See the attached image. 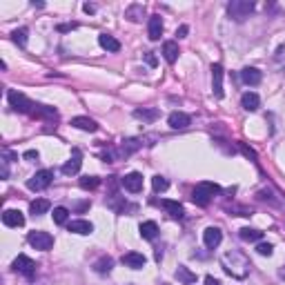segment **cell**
Listing matches in <instances>:
<instances>
[{
  "label": "cell",
  "mask_w": 285,
  "mask_h": 285,
  "mask_svg": "<svg viewBox=\"0 0 285 285\" xmlns=\"http://www.w3.org/2000/svg\"><path fill=\"white\" fill-rule=\"evenodd\" d=\"M221 265H223V270L232 276V279H238V281L247 279L249 270H252V263H249V258L245 256L243 252H238V249H230V252L223 254V256H221Z\"/></svg>",
  "instance_id": "1"
},
{
  "label": "cell",
  "mask_w": 285,
  "mask_h": 285,
  "mask_svg": "<svg viewBox=\"0 0 285 285\" xmlns=\"http://www.w3.org/2000/svg\"><path fill=\"white\" fill-rule=\"evenodd\" d=\"M216 194H221V187L216 185V183H198V185L194 187V191H191V200H194L196 205H200V207H205V205H209V200L214 198Z\"/></svg>",
  "instance_id": "2"
},
{
  "label": "cell",
  "mask_w": 285,
  "mask_h": 285,
  "mask_svg": "<svg viewBox=\"0 0 285 285\" xmlns=\"http://www.w3.org/2000/svg\"><path fill=\"white\" fill-rule=\"evenodd\" d=\"M252 11H254L252 0H232V2L227 4V13H230V18L236 22H243L245 18H249Z\"/></svg>",
  "instance_id": "3"
},
{
  "label": "cell",
  "mask_w": 285,
  "mask_h": 285,
  "mask_svg": "<svg viewBox=\"0 0 285 285\" xmlns=\"http://www.w3.org/2000/svg\"><path fill=\"white\" fill-rule=\"evenodd\" d=\"M7 98H9V107H11L13 111H20V114H31L36 107V102H31L25 94L16 92V89H11V92L7 94Z\"/></svg>",
  "instance_id": "4"
},
{
  "label": "cell",
  "mask_w": 285,
  "mask_h": 285,
  "mask_svg": "<svg viewBox=\"0 0 285 285\" xmlns=\"http://www.w3.org/2000/svg\"><path fill=\"white\" fill-rule=\"evenodd\" d=\"M27 243H29L34 249H43V252H47V249L53 247V236L49 234V232L34 230V232H29V236H27Z\"/></svg>",
  "instance_id": "5"
},
{
  "label": "cell",
  "mask_w": 285,
  "mask_h": 285,
  "mask_svg": "<svg viewBox=\"0 0 285 285\" xmlns=\"http://www.w3.org/2000/svg\"><path fill=\"white\" fill-rule=\"evenodd\" d=\"M51 181H53L51 169H40V172H36L34 176L27 181V187H29L31 191H43V190H47V187L51 185Z\"/></svg>",
  "instance_id": "6"
},
{
  "label": "cell",
  "mask_w": 285,
  "mask_h": 285,
  "mask_svg": "<svg viewBox=\"0 0 285 285\" xmlns=\"http://www.w3.org/2000/svg\"><path fill=\"white\" fill-rule=\"evenodd\" d=\"M13 270L20 272L22 276H27V279H34L36 274V263L31 261L29 256H25V254H20V256L13 261Z\"/></svg>",
  "instance_id": "7"
},
{
  "label": "cell",
  "mask_w": 285,
  "mask_h": 285,
  "mask_svg": "<svg viewBox=\"0 0 285 285\" xmlns=\"http://www.w3.org/2000/svg\"><path fill=\"white\" fill-rule=\"evenodd\" d=\"M221 240H223V232H221V227L209 225L207 230L203 232V243H205V247H207V249L218 247V245H221Z\"/></svg>",
  "instance_id": "8"
},
{
  "label": "cell",
  "mask_w": 285,
  "mask_h": 285,
  "mask_svg": "<svg viewBox=\"0 0 285 285\" xmlns=\"http://www.w3.org/2000/svg\"><path fill=\"white\" fill-rule=\"evenodd\" d=\"M120 185L127 191H132V194H138V191L142 190V176L138 172H129L127 176L120 178Z\"/></svg>",
  "instance_id": "9"
},
{
  "label": "cell",
  "mask_w": 285,
  "mask_h": 285,
  "mask_svg": "<svg viewBox=\"0 0 285 285\" xmlns=\"http://www.w3.org/2000/svg\"><path fill=\"white\" fill-rule=\"evenodd\" d=\"M223 65L221 62H214L212 65V92L216 98H223Z\"/></svg>",
  "instance_id": "10"
},
{
  "label": "cell",
  "mask_w": 285,
  "mask_h": 285,
  "mask_svg": "<svg viewBox=\"0 0 285 285\" xmlns=\"http://www.w3.org/2000/svg\"><path fill=\"white\" fill-rule=\"evenodd\" d=\"M80 165H83V154H80V149H74L71 151V158L62 165V174L65 176H74V174L80 172Z\"/></svg>",
  "instance_id": "11"
},
{
  "label": "cell",
  "mask_w": 285,
  "mask_h": 285,
  "mask_svg": "<svg viewBox=\"0 0 285 285\" xmlns=\"http://www.w3.org/2000/svg\"><path fill=\"white\" fill-rule=\"evenodd\" d=\"M167 125L172 129H187L191 125V118L185 111H172V114L167 116Z\"/></svg>",
  "instance_id": "12"
},
{
  "label": "cell",
  "mask_w": 285,
  "mask_h": 285,
  "mask_svg": "<svg viewBox=\"0 0 285 285\" xmlns=\"http://www.w3.org/2000/svg\"><path fill=\"white\" fill-rule=\"evenodd\" d=\"M2 223L7 227H22L25 225V216L20 209H4L2 212Z\"/></svg>",
  "instance_id": "13"
},
{
  "label": "cell",
  "mask_w": 285,
  "mask_h": 285,
  "mask_svg": "<svg viewBox=\"0 0 285 285\" xmlns=\"http://www.w3.org/2000/svg\"><path fill=\"white\" fill-rule=\"evenodd\" d=\"M123 265H127V267H132V270H142L145 267V263H147V258L142 256L141 252H127V254H123Z\"/></svg>",
  "instance_id": "14"
},
{
  "label": "cell",
  "mask_w": 285,
  "mask_h": 285,
  "mask_svg": "<svg viewBox=\"0 0 285 285\" xmlns=\"http://www.w3.org/2000/svg\"><path fill=\"white\" fill-rule=\"evenodd\" d=\"M147 36H149V40H160V36H163V20H160L158 13L149 16V22H147Z\"/></svg>",
  "instance_id": "15"
},
{
  "label": "cell",
  "mask_w": 285,
  "mask_h": 285,
  "mask_svg": "<svg viewBox=\"0 0 285 285\" xmlns=\"http://www.w3.org/2000/svg\"><path fill=\"white\" fill-rule=\"evenodd\" d=\"M263 74L256 69V67H243L240 69V80H243L245 85H249V87H256L258 83H261Z\"/></svg>",
  "instance_id": "16"
},
{
  "label": "cell",
  "mask_w": 285,
  "mask_h": 285,
  "mask_svg": "<svg viewBox=\"0 0 285 285\" xmlns=\"http://www.w3.org/2000/svg\"><path fill=\"white\" fill-rule=\"evenodd\" d=\"M71 125H74L76 129H83V132H89V134L98 132V123L92 118H87V116H74V118H71Z\"/></svg>",
  "instance_id": "17"
},
{
  "label": "cell",
  "mask_w": 285,
  "mask_h": 285,
  "mask_svg": "<svg viewBox=\"0 0 285 285\" xmlns=\"http://www.w3.org/2000/svg\"><path fill=\"white\" fill-rule=\"evenodd\" d=\"M31 116L34 118H45V120H58V111L53 109V107H49V105H38L36 102V107H34V111H31Z\"/></svg>",
  "instance_id": "18"
},
{
  "label": "cell",
  "mask_w": 285,
  "mask_h": 285,
  "mask_svg": "<svg viewBox=\"0 0 285 285\" xmlns=\"http://www.w3.org/2000/svg\"><path fill=\"white\" fill-rule=\"evenodd\" d=\"M67 230L74 232V234H80V236H87L94 232V225L89 221H83V218H78V221H71L69 225H67Z\"/></svg>",
  "instance_id": "19"
},
{
  "label": "cell",
  "mask_w": 285,
  "mask_h": 285,
  "mask_svg": "<svg viewBox=\"0 0 285 285\" xmlns=\"http://www.w3.org/2000/svg\"><path fill=\"white\" fill-rule=\"evenodd\" d=\"M160 205H163L165 212H167L172 218H178V221H181V218L185 216V209H183V205L178 203V200H160Z\"/></svg>",
  "instance_id": "20"
},
{
  "label": "cell",
  "mask_w": 285,
  "mask_h": 285,
  "mask_svg": "<svg viewBox=\"0 0 285 285\" xmlns=\"http://www.w3.org/2000/svg\"><path fill=\"white\" fill-rule=\"evenodd\" d=\"M240 105H243V109H247V111H256L258 107H261V98H258V94H254V92H245L243 98H240Z\"/></svg>",
  "instance_id": "21"
},
{
  "label": "cell",
  "mask_w": 285,
  "mask_h": 285,
  "mask_svg": "<svg viewBox=\"0 0 285 285\" xmlns=\"http://www.w3.org/2000/svg\"><path fill=\"white\" fill-rule=\"evenodd\" d=\"M142 147V142L138 141V138H127V141H123V145H120V149H118V156H132L134 151H138Z\"/></svg>",
  "instance_id": "22"
},
{
  "label": "cell",
  "mask_w": 285,
  "mask_h": 285,
  "mask_svg": "<svg viewBox=\"0 0 285 285\" xmlns=\"http://www.w3.org/2000/svg\"><path fill=\"white\" fill-rule=\"evenodd\" d=\"M98 45H100L102 49H107V51H111V53L120 51V43L114 38V36H109V34H100V36H98Z\"/></svg>",
  "instance_id": "23"
},
{
  "label": "cell",
  "mask_w": 285,
  "mask_h": 285,
  "mask_svg": "<svg viewBox=\"0 0 285 285\" xmlns=\"http://www.w3.org/2000/svg\"><path fill=\"white\" fill-rule=\"evenodd\" d=\"M178 53H181V49H178V45L174 43V40H167V43L163 45V56L169 65H174V62L178 60Z\"/></svg>",
  "instance_id": "24"
},
{
  "label": "cell",
  "mask_w": 285,
  "mask_h": 285,
  "mask_svg": "<svg viewBox=\"0 0 285 285\" xmlns=\"http://www.w3.org/2000/svg\"><path fill=\"white\" fill-rule=\"evenodd\" d=\"M138 232H141V236L145 240H154L156 236H158V225H156L154 221H145V223H141Z\"/></svg>",
  "instance_id": "25"
},
{
  "label": "cell",
  "mask_w": 285,
  "mask_h": 285,
  "mask_svg": "<svg viewBox=\"0 0 285 285\" xmlns=\"http://www.w3.org/2000/svg\"><path fill=\"white\" fill-rule=\"evenodd\" d=\"M142 16H145V7L142 4H129L127 9H125V18L127 20H132V22H141L142 20Z\"/></svg>",
  "instance_id": "26"
},
{
  "label": "cell",
  "mask_w": 285,
  "mask_h": 285,
  "mask_svg": "<svg viewBox=\"0 0 285 285\" xmlns=\"http://www.w3.org/2000/svg\"><path fill=\"white\" fill-rule=\"evenodd\" d=\"M49 207H51V203H49L47 198H36V200H31L29 212L34 214V216H40V214H47Z\"/></svg>",
  "instance_id": "27"
},
{
  "label": "cell",
  "mask_w": 285,
  "mask_h": 285,
  "mask_svg": "<svg viewBox=\"0 0 285 285\" xmlns=\"http://www.w3.org/2000/svg\"><path fill=\"white\" fill-rule=\"evenodd\" d=\"M238 236L243 240H247V243H256V240L263 238V232L254 230V227H243V230H238Z\"/></svg>",
  "instance_id": "28"
},
{
  "label": "cell",
  "mask_w": 285,
  "mask_h": 285,
  "mask_svg": "<svg viewBox=\"0 0 285 285\" xmlns=\"http://www.w3.org/2000/svg\"><path fill=\"white\" fill-rule=\"evenodd\" d=\"M176 279H178V283H183V285H191L196 281V274L194 272H190L185 265H178V270H176Z\"/></svg>",
  "instance_id": "29"
},
{
  "label": "cell",
  "mask_w": 285,
  "mask_h": 285,
  "mask_svg": "<svg viewBox=\"0 0 285 285\" xmlns=\"http://www.w3.org/2000/svg\"><path fill=\"white\" fill-rule=\"evenodd\" d=\"M111 267H114V261H111V256H102V258H98V261L94 263V270H96L98 274H109Z\"/></svg>",
  "instance_id": "30"
},
{
  "label": "cell",
  "mask_w": 285,
  "mask_h": 285,
  "mask_svg": "<svg viewBox=\"0 0 285 285\" xmlns=\"http://www.w3.org/2000/svg\"><path fill=\"white\" fill-rule=\"evenodd\" d=\"M107 205H109L114 212H125V207H127V200L123 198V196H118V194H111L109 198H107Z\"/></svg>",
  "instance_id": "31"
},
{
  "label": "cell",
  "mask_w": 285,
  "mask_h": 285,
  "mask_svg": "<svg viewBox=\"0 0 285 285\" xmlns=\"http://www.w3.org/2000/svg\"><path fill=\"white\" fill-rule=\"evenodd\" d=\"M51 216H53V223H56V225H65L67 218H69V209L62 207V205H58V207H53Z\"/></svg>",
  "instance_id": "32"
},
{
  "label": "cell",
  "mask_w": 285,
  "mask_h": 285,
  "mask_svg": "<svg viewBox=\"0 0 285 285\" xmlns=\"http://www.w3.org/2000/svg\"><path fill=\"white\" fill-rule=\"evenodd\" d=\"M27 34H29V31H27L25 27H20V29H13L11 31V40L18 45V47H27Z\"/></svg>",
  "instance_id": "33"
},
{
  "label": "cell",
  "mask_w": 285,
  "mask_h": 285,
  "mask_svg": "<svg viewBox=\"0 0 285 285\" xmlns=\"http://www.w3.org/2000/svg\"><path fill=\"white\" fill-rule=\"evenodd\" d=\"M134 116L141 120H147V123H151V120L158 118V109H136L134 111Z\"/></svg>",
  "instance_id": "34"
},
{
  "label": "cell",
  "mask_w": 285,
  "mask_h": 285,
  "mask_svg": "<svg viewBox=\"0 0 285 285\" xmlns=\"http://www.w3.org/2000/svg\"><path fill=\"white\" fill-rule=\"evenodd\" d=\"M151 187H154L156 194H160V191H165V190L169 187V181H167L165 176H160V174H158V176L151 178Z\"/></svg>",
  "instance_id": "35"
},
{
  "label": "cell",
  "mask_w": 285,
  "mask_h": 285,
  "mask_svg": "<svg viewBox=\"0 0 285 285\" xmlns=\"http://www.w3.org/2000/svg\"><path fill=\"white\" fill-rule=\"evenodd\" d=\"M98 185H100V178H96V176H83L80 178V187H83V190H96Z\"/></svg>",
  "instance_id": "36"
},
{
  "label": "cell",
  "mask_w": 285,
  "mask_h": 285,
  "mask_svg": "<svg viewBox=\"0 0 285 285\" xmlns=\"http://www.w3.org/2000/svg\"><path fill=\"white\" fill-rule=\"evenodd\" d=\"M274 65L279 67V69H285V45H281V47L276 49V53H274Z\"/></svg>",
  "instance_id": "37"
},
{
  "label": "cell",
  "mask_w": 285,
  "mask_h": 285,
  "mask_svg": "<svg viewBox=\"0 0 285 285\" xmlns=\"http://www.w3.org/2000/svg\"><path fill=\"white\" fill-rule=\"evenodd\" d=\"M256 252L261 254V256H272V252H274V245H272V243H258L256 245Z\"/></svg>",
  "instance_id": "38"
},
{
  "label": "cell",
  "mask_w": 285,
  "mask_h": 285,
  "mask_svg": "<svg viewBox=\"0 0 285 285\" xmlns=\"http://www.w3.org/2000/svg\"><path fill=\"white\" fill-rule=\"evenodd\" d=\"M0 163H2V172H0V176H2V178H9V160H7V156H4Z\"/></svg>",
  "instance_id": "39"
},
{
  "label": "cell",
  "mask_w": 285,
  "mask_h": 285,
  "mask_svg": "<svg viewBox=\"0 0 285 285\" xmlns=\"http://www.w3.org/2000/svg\"><path fill=\"white\" fill-rule=\"evenodd\" d=\"M145 62H147L149 67H156V62H158V60H156L154 51H147V53H145Z\"/></svg>",
  "instance_id": "40"
},
{
  "label": "cell",
  "mask_w": 285,
  "mask_h": 285,
  "mask_svg": "<svg viewBox=\"0 0 285 285\" xmlns=\"http://www.w3.org/2000/svg\"><path fill=\"white\" fill-rule=\"evenodd\" d=\"M187 31H190V27H187V25H181V27L176 29V36H178V38H185Z\"/></svg>",
  "instance_id": "41"
},
{
  "label": "cell",
  "mask_w": 285,
  "mask_h": 285,
  "mask_svg": "<svg viewBox=\"0 0 285 285\" xmlns=\"http://www.w3.org/2000/svg\"><path fill=\"white\" fill-rule=\"evenodd\" d=\"M25 158H27V160H38V151H36V149L25 151Z\"/></svg>",
  "instance_id": "42"
},
{
  "label": "cell",
  "mask_w": 285,
  "mask_h": 285,
  "mask_svg": "<svg viewBox=\"0 0 285 285\" xmlns=\"http://www.w3.org/2000/svg\"><path fill=\"white\" fill-rule=\"evenodd\" d=\"M83 11H85V13H96V4L85 2V4H83Z\"/></svg>",
  "instance_id": "43"
},
{
  "label": "cell",
  "mask_w": 285,
  "mask_h": 285,
  "mask_svg": "<svg viewBox=\"0 0 285 285\" xmlns=\"http://www.w3.org/2000/svg\"><path fill=\"white\" fill-rule=\"evenodd\" d=\"M240 151H243L245 156H249V158H256V154H254V151L249 149V147H245V145H240Z\"/></svg>",
  "instance_id": "44"
},
{
  "label": "cell",
  "mask_w": 285,
  "mask_h": 285,
  "mask_svg": "<svg viewBox=\"0 0 285 285\" xmlns=\"http://www.w3.org/2000/svg\"><path fill=\"white\" fill-rule=\"evenodd\" d=\"M205 285H221V281L214 279V276H205Z\"/></svg>",
  "instance_id": "45"
},
{
  "label": "cell",
  "mask_w": 285,
  "mask_h": 285,
  "mask_svg": "<svg viewBox=\"0 0 285 285\" xmlns=\"http://www.w3.org/2000/svg\"><path fill=\"white\" fill-rule=\"evenodd\" d=\"M74 27H76V22H71V25H60L58 31H69V29H74Z\"/></svg>",
  "instance_id": "46"
},
{
  "label": "cell",
  "mask_w": 285,
  "mask_h": 285,
  "mask_svg": "<svg viewBox=\"0 0 285 285\" xmlns=\"http://www.w3.org/2000/svg\"><path fill=\"white\" fill-rule=\"evenodd\" d=\"M279 274H281V279H285V265L281 267V272H279Z\"/></svg>",
  "instance_id": "47"
}]
</instances>
